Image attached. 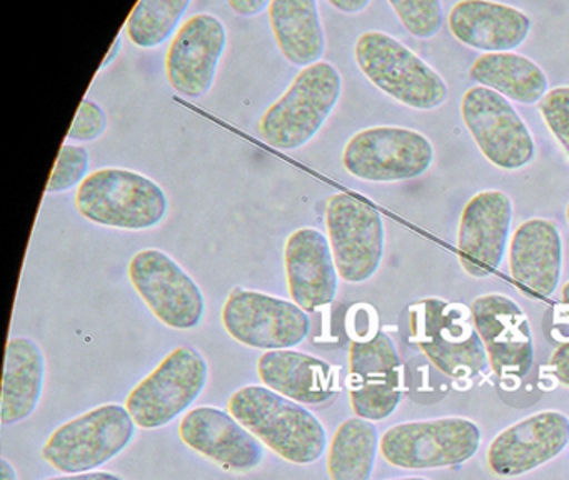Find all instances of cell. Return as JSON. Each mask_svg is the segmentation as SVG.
<instances>
[{"label": "cell", "instance_id": "33", "mask_svg": "<svg viewBox=\"0 0 569 480\" xmlns=\"http://www.w3.org/2000/svg\"><path fill=\"white\" fill-rule=\"evenodd\" d=\"M555 376L561 380L565 386L569 387V342L562 343L561 347L552 352L551 360H549Z\"/></svg>", "mask_w": 569, "mask_h": 480}, {"label": "cell", "instance_id": "39", "mask_svg": "<svg viewBox=\"0 0 569 480\" xmlns=\"http://www.w3.org/2000/svg\"><path fill=\"white\" fill-rule=\"evenodd\" d=\"M561 300H562V303H565L566 307H569V282L566 283L565 287H562Z\"/></svg>", "mask_w": 569, "mask_h": 480}, {"label": "cell", "instance_id": "25", "mask_svg": "<svg viewBox=\"0 0 569 480\" xmlns=\"http://www.w3.org/2000/svg\"><path fill=\"white\" fill-rule=\"evenodd\" d=\"M268 12L276 43L288 62L302 69L321 62L326 37L316 0H272Z\"/></svg>", "mask_w": 569, "mask_h": 480}, {"label": "cell", "instance_id": "41", "mask_svg": "<svg viewBox=\"0 0 569 480\" xmlns=\"http://www.w3.org/2000/svg\"><path fill=\"white\" fill-rule=\"evenodd\" d=\"M566 219H568V223H569V203H568V209H566Z\"/></svg>", "mask_w": 569, "mask_h": 480}, {"label": "cell", "instance_id": "3", "mask_svg": "<svg viewBox=\"0 0 569 480\" xmlns=\"http://www.w3.org/2000/svg\"><path fill=\"white\" fill-rule=\"evenodd\" d=\"M342 93V77L331 62L306 67L266 110L259 136L278 150H296L315 139Z\"/></svg>", "mask_w": 569, "mask_h": 480}, {"label": "cell", "instance_id": "19", "mask_svg": "<svg viewBox=\"0 0 569 480\" xmlns=\"http://www.w3.org/2000/svg\"><path fill=\"white\" fill-rule=\"evenodd\" d=\"M179 436L186 446L232 472L256 469L264 457L261 440L218 407L189 410L179 423Z\"/></svg>", "mask_w": 569, "mask_h": 480}, {"label": "cell", "instance_id": "27", "mask_svg": "<svg viewBox=\"0 0 569 480\" xmlns=\"http://www.w3.org/2000/svg\"><path fill=\"white\" fill-rule=\"evenodd\" d=\"M379 443L381 439L371 420L361 417L345 420L329 443L328 472L331 480H371Z\"/></svg>", "mask_w": 569, "mask_h": 480}, {"label": "cell", "instance_id": "7", "mask_svg": "<svg viewBox=\"0 0 569 480\" xmlns=\"http://www.w3.org/2000/svg\"><path fill=\"white\" fill-rule=\"evenodd\" d=\"M481 447L478 423L465 417L412 420L389 427L381 437V456L406 470L442 469L465 463Z\"/></svg>", "mask_w": 569, "mask_h": 480}, {"label": "cell", "instance_id": "23", "mask_svg": "<svg viewBox=\"0 0 569 480\" xmlns=\"http://www.w3.org/2000/svg\"><path fill=\"white\" fill-rule=\"evenodd\" d=\"M258 376L266 387L298 403L319 406L336 393L331 363L299 350H269L258 360Z\"/></svg>", "mask_w": 569, "mask_h": 480}, {"label": "cell", "instance_id": "8", "mask_svg": "<svg viewBox=\"0 0 569 480\" xmlns=\"http://www.w3.org/2000/svg\"><path fill=\"white\" fill-rule=\"evenodd\" d=\"M209 367L194 347H176L126 400L141 429H159L184 413L208 383Z\"/></svg>", "mask_w": 569, "mask_h": 480}, {"label": "cell", "instance_id": "22", "mask_svg": "<svg viewBox=\"0 0 569 480\" xmlns=\"http://www.w3.org/2000/svg\"><path fill=\"white\" fill-rule=\"evenodd\" d=\"M452 36L486 53L511 52L531 32L528 13L492 0H461L448 16Z\"/></svg>", "mask_w": 569, "mask_h": 480}, {"label": "cell", "instance_id": "36", "mask_svg": "<svg viewBox=\"0 0 569 480\" xmlns=\"http://www.w3.org/2000/svg\"><path fill=\"white\" fill-rule=\"evenodd\" d=\"M329 6L342 13H359L368 9L369 0H329Z\"/></svg>", "mask_w": 569, "mask_h": 480}, {"label": "cell", "instance_id": "37", "mask_svg": "<svg viewBox=\"0 0 569 480\" xmlns=\"http://www.w3.org/2000/svg\"><path fill=\"white\" fill-rule=\"evenodd\" d=\"M122 49V37L121 33H118L116 36L114 43H112L111 50H109L108 57H106L104 62H102L101 69H108L109 66H111L112 62H114L116 57L121 53Z\"/></svg>", "mask_w": 569, "mask_h": 480}, {"label": "cell", "instance_id": "34", "mask_svg": "<svg viewBox=\"0 0 569 480\" xmlns=\"http://www.w3.org/2000/svg\"><path fill=\"white\" fill-rule=\"evenodd\" d=\"M228 6L238 16L252 17L269 10L271 2L268 0H229Z\"/></svg>", "mask_w": 569, "mask_h": 480}, {"label": "cell", "instance_id": "18", "mask_svg": "<svg viewBox=\"0 0 569 480\" xmlns=\"http://www.w3.org/2000/svg\"><path fill=\"white\" fill-rule=\"evenodd\" d=\"M512 202L501 190H482L468 200L458 229L459 262L476 279L501 266L511 232Z\"/></svg>", "mask_w": 569, "mask_h": 480}, {"label": "cell", "instance_id": "9", "mask_svg": "<svg viewBox=\"0 0 569 480\" xmlns=\"http://www.w3.org/2000/svg\"><path fill=\"white\" fill-rule=\"evenodd\" d=\"M435 162L428 137L406 127H369L346 143L342 166L366 182H401L422 176Z\"/></svg>", "mask_w": 569, "mask_h": 480}, {"label": "cell", "instance_id": "6", "mask_svg": "<svg viewBox=\"0 0 569 480\" xmlns=\"http://www.w3.org/2000/svg\"><path fill=\"white\" fill-rule=\"evenodd\" d=\"M136 427L128 407L106 403L56 429L42 447V457L64 476L92 472L131 443Z\"/></svg>", "mask_w": 569, "mask_h": 480}, {"label": "cell", "instance_id": "40", "mask_svg": "<svg viewBox=\"0 0 569 480\" xmlns=\"http://www.w3.org/2000/svg\"><path fill=\"white\" fill-rule=\"evenodd\" d=\"M392 480H429L426 477H401V479H392Z\"/></svg>", "mask_w": 569, "mask_h": 480}, {"label": "cell", "instance_id": "14", "mask_svg": "<svg viewBox=\"0 0 569 480\" xmlns=\"http://www.w3.org/2000/svg\"><path fill=\"white\" fill-rule=\"evenodd\" d=\"M129 279L146 306L171 329H196L204 319L201 287L162 250L144 249L136 253L129 262Z\"/></svg>", "mask_w": 569, "mask_h": 480}, {"label": "cell", "instance_id": "13", "mask_svg": "<svg viewBox=\"0 0 569 480\" xmlns=\"http://www.w3.org/2000/svg\"><path fill=\"white\" fill-rule=\"evenodd\" d=\"M461 116L482 156L502 170H518L532 162L536 143L531 130L506 97L486 87L466 90Z\"/></svg>", "mask_w": 569, "mask_h": 480}, {"label": "cell", "instance_id": "38", "mask_svg": "<svg viewBox=\"0 0 569 480\" xmlns=\"http://www.w3.org/2000/svg\"><path fill=\"white\" fill-rule=\"evenodd\" d=\"M0 480H18L14 463L8 459H0Z\"/></svg>", "mask_w": 569, "mask_h": 480}, {"label": "cell", "instance_id": "20", "mask_svg": "<svg viewBox=\"0 0 569 480\" xmlns=\"http://www.w3.org/2000/svg\"><path fill=\"white\" fill-rule=\"evenodd\" d=\"M286 279L289 296L306 312L335 302L339 273L331 243L321 230L301 227L286 240Z\"/></svg>", "mask_w": 569, "mask_h": 480}, {"label": "cell", "instance_id": "10", "mask_svg": "<svg viewBox=\"0 0 569 480\" xmlns=\"http://www.w3.org/2000/svg\"><path fill=\"white\" fill-rule=\"evenodd\" d=\"M326 229L339 277L349 283L371 279L385 256L381 213L351 193H332L326 202Z\"/></svg>", "mask_w": 569, "mask_h": 480}, {"label": "cell", "instance_id": "5", "mask_svg": "<svg viewBox=\"0 0 569 480\" xmlns=\"http://www.w3.org/2000/svg\"><path fill=\"white\" fill-rule=\"evenodd\" d=\"M355 59L379 90L411 109L432 110L448 99L442 77L389 33H361L355 43Z\"/></svg>", "mask_w": 569, "mask_h": 480}, {"label": "cell", "instance_id": "12", "mask_svg": "<svg viewBox=\"0 0 569 480\" xmlns=\"http://www.w3.org/2000/svg\"><path fill=\"white\" fill-rule=\"evenodd\" d=\"M222 323L232 339L266 352L299 346L311 330L308 313L298 303L242 287L229 293Z\"/></svg>", "mask_w": 569, "mask_h": 480}, {"label": "cell", "instance_id": "21", "mask_svg": "<svg viewBox=\"0 0 569 480\" xmlns=\"http://www.w3.org/2000/svg\"><path fill=\"white\" fill-rule=\"evenodd\" d=\"M509 272L529 296L551 297L562 270V239L548 219H529L516 229L509 242Z\"/></svg>", "mask_w": 569, "mask_h": 480}, {"label": "cell", "instance_id": "15", "mask_svg": "<svg viewBox=\"0 0 569 480\" xmlns=\"http://www.w3.org/2000/svg\"><path fill=\"white\" fill-rule=\"evenodd\" d=\"M471 313L492 372L502 380L525 379L535 363V340L525 310L509 297L491 292L472 300Z\"/></svg>", "mask_w": 569, "mask_h": 480}, {"label": "cell", "instance_id": "28", "mask_svg": "<svg viewBox=\"0 0 569 480\" xmlns=\"http://www.w3.org/2000/svg\"><path fill=\"white\" fill-rule=\"evenodd\" d=\"M191 0H141L126 22V33L134 46L154 49L174 33Z\"/></svg>", "mask_w": 569, "mask_h": 480}, {"label": "cell", "instance_id": "16", "mask_svg": "<svg viewBox=\"0 0 569 480\" xmlns=\"http://www.w3.org/2000/svg\"><path fill=\"white\" fill-rule=\"evenodd\" d=\"M226 46L228 32L219 17L209 12L189 17L166 53L169 86L186 99H202L214 83Z\"/></svg>", "mask_w": 569, "mask_h": 480}, {"label": "cell", "instance_id": "4", "mask_svg": "<svg viewBox=\"0 0 569 480\" xmlns=\"http://www.w3.org/2000/svg\"><path fill=\"white\" fill-rule=\"evenodd\" d=\"M76 207L82 217L99 226L146 230L164 220L168 196L144 173L104 167L89 173L78 187Z\"/></svg>", "mask_w": 569, "mask_h": 480}, {"label": "cell", "instance_id": "17", "mask_svg": "<svg viewBox=\"0 0 569 480\" xmlns=\"http://www.w3.org/2000/svg\"><path fill=\"white\" fill-rule=\"evenodd\" d=\"M569 443V417L558 410L532 413L492 439L488 467L498 477H518L556 459Z\"/></svg>", "mask_w": 569, "mask_h": 480}, {"label": "cell", "instance_id": "2", "mask_svg": "<svg viewBox=\"0 0 569 480\" xmlns=\"http://www.w3.org/2000/svg\"><path fill=\"white\" fill-rule=\"evenodd\" d=\"M408 316L409 339L445 376L468 380L488 369V352L472 322L471 307L425 299L412 303Z\"/></svg>", "mask_w": 569, "mask_h": 480}, {"label": "cell", "instance_id": "26", "mask_svg": "<svg viewBox=\"0 0 569 480\" xmlns=\"http://www.w3.org/2000/svg\"><path fill=\"white\" fill-rule=\"evenodd\" d=\"M469 77L519 103H539L549 92L545 70L515 52L482 53L472 62Z\"/></svg>", "mask_w": 569, "mask_h": 480}, {"label": "cell", "instance_id": "35", "mask_svg": "<svg viewBox=\"0 0 569 480\" xmlns=\"http://www.w3.org/2000/svg\"><path fill=\"white\" fill-rule=\"evenodd\" d=\"M46 480H124L118 473L112 472H84V473H71V476L51 477Z\"/></svg>", "mask_w": 569, "mask_h": 480}, {"label": "cell", "instance_id": "32", "mask_svg": "<svg viewBox=\"0 0 569 480\" xmlns=\"http://www.w3.org/2000/svg\"><path fill=\"white\" fill-rule=\"evenodd\" d=\"M108 129V113L96 100L84 99L69 129L68 139L74 142H92L104 136Z\"/></svg>", "mask_w": 569, "mask_h": 480}, {"label": "cell", "instance_id": "30", "mask_svg": "<svg viewBox=\"0 0 569 480\" xmlns=\"http://www.w3.org/2000/svg\"><path fill=\"white\" fill-rule=\"evenodd\" d=\"M89 163L91 156L86 147L66 142L56 160L46 192L62 193L81 186L88 179Z\"/></svg>", "mask_w": 569, "mask_h": 480}, {"label": "cell", "instance_id": "1", "mask_svg": "<svg viewBox=\"0 0 569 480\" xmlns=\"http://www.w3.org/2000/svg\"><path fill=\"white\" fill-rule=\"evenodd\" d=\"M229 412L282 459L308 466L321 459L328 433L321 420L266 386H246L229 399Z\"/></svg>", "mask_w": 569, "mask_h": 480}, {"label": "cell", "instance_id": "11", "mask_svg": "<svg viewBox=\"0 0 569 480\" xmlns=\"http://www.w3.org/2000/svg\"><path fill=\"white\" fill-rule=\"evenodd\" d=\"M349 400L356 417L385 420L405 396V367L398 349L381 330L358 337L349 347Z\"/></svg>", "mask_w": 569, "mask_h": 480}, {"label": "cell", "instance_id": "29", "mask_svg": "<svg viewBox=\"0 0 569 480\" xmlns=\"http://www.w3.org/2000/svg\"><path fill=\"white\" fill-rule=\"evenodd\" d=\"M405 29L418 39L438 36L445 23L441 0H389Z\"/></svg>", "mask_w": 569, "mask_h": 480}, {"label": "cell", "instance_id": "31", "mask_svg": "<svg viewBox=\"0 0 569 480\" xmlns=\"http://www.w3.org/2000/svg\"><path fill=\"white\" fill-rule=\"evenodd\" d=\"M539 112L549 132L569 157V87H556L539 102Z\"/></svg>", "mask_w": 569, "mask_h": 480}, {"label": "cell", "instance_id": "24", "mask_svg": "<svg viewBox=\"0 0 569 480\" xmlns=\"http://www.w3.org/2000/svg\"><path fill=\"white\" fill-rule=\"evenodd\" d=\"M46 359L41 347L29 337H11L6 347L0 420L16 426L38 409L44 389Z\"/></svg>", "mask_w": 569, "mask_h": 480}]
</instances>
